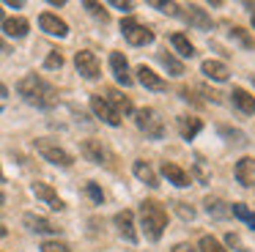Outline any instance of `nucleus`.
<instances>
[{
    "label": "nucleus",
    "mask_w": 255,
    "mask_h": 252,
    "mask_svg": "<svg viewBox=\"0 0 255 252\" xmlns=\"http://www.w3.org/2000/svg\"><path fill=\"white\" fill-rule=\"evenodd\" d=\"M17 91H19V96H22L28 104L41 107V110L55 107V102H58V91L44 80V77H39V74L22 77V80L17 82Z\"/></svg>",
    "instance_id": "f257e3e1"
},
{
    "label": "nucleus",
    "mask_w": 255,
    "mask_h": 252,
    "mask_svg": "<svg viewBox=\"0 0 255 252\" xmlns=\"http://www.w3.org/2000/svg\"><path fill=\"white\" fill-rule=\"evenodd\" d=\"M140 222H143L145 239L148 241H159L162 233L167 228V211L162 203L156 200H143L140 203Z\"/></svg>",
    "instance_id": "f03ea898"
},
{
    "label": "nucleus",
    "mask_w": 255,
    "mask_h": 252,
    "mask_svg": "<svg viewBox=\"0 0 255 252\" xmlns=\"http://www.w3.org/2000/svg\"><path fill=\"white\" fill-rule=\"evenodd\" d=\"M134 124H137V129L143 131L145 137H151V140H162L165 137V121L159 118V113L151 107H143L134 113Z\"/></svg>",
    "instance_id": "7ed1b4c3"
},
{
    "label": "nucleus",
    "mask_w": 255,
    "mask_h": 252,
    "mask_svg": "<svg viewBox=\"0 0 255 252\" xmlns=\"http://www.w3.org/2000/svg\"><path fill=\"white\" fill-rule=\"evenodd\" d=\"M121 33L132 47H145V44L154 41V30H148L145 25H140V22H134V19H124Z\"/></svg>",
    "instance_id": "20e7f679"
},
{
    "label": "nucleus",
    "mask_w": 255,
    "mask_h": 252,
    "mask_svg": "<svg viewBox=\"0 0 255 252\" xmlns=\"http://www.w3.org/2000/svg\"><path fill=\"white\" fill-rule=\"evenodd\" d=\"M36 151H39L47 162L58 164V167H72V164H74L72 153L63 151L61 145H55V142H50V140H36Z\"/></svg>",
    "instance_id": "39448f33"
},
{
    "label": "nucleus",
    "mask_w": 255,
    "mask_h": 252,
    "mask_svg": "<svg viewBox=\"0 0 255 252\" xmlns=\"http://www.w3.org/2000/svg\"><path fill=\"white\" fill-rule=\"evenodd\" d=\"M83 153H85V159H88V162H94V164L116 167V164H113V162H116V156H113L105 145H102V140H85L83 142Z\"/></svg>",
    "instance_id": "423d86ee"
},
{
    "label": "nucleus",
    "mask_w": 255,
    "mask_h": 252,
    "mask_svg": "<svg viewBox=\"0 0 255 252\" xmlns=\"http://www.w3.org/2000/svg\"><path fill=\"white\" fill-rule=\"evenodd\" d=\"M74 66H77V71L85 77V80H96V77L102 74L99 58H96L91 49H80V52L74 55Z\"/></svg>",
    "instance_id": "0eeeda50"
},
{
    "label": "nucleus",
    "mask_w": 255,
    "mask_h": 252,
    "mask_svg": "<svg viewBox=\"0 0 255 252\" xmlns=\"http://www.w3.org/2000/svg\"><path fill=\"white\" fill-rule=\"evenodd\" d=\"M178 16H181L184 22H189V25H195V27H200V30H209L211 27V16L206 14L200 5H178Z\"/></svg>",
    "instance_id": "6e6552de"
},
{
    "label": "nucleus",
    "mask_w": 255,
    "mask_h": 252,
    "mask_svg": "<svg viewBox=\"0 0 255 252\" xmlns=\"http://www.w3.org/2000/svg\"><path fill=\"white\" fill-rule=\"evenodd\" d=\"M91 110H94L96 118H102L105 124H110V126H118V124H121V115H118L116 110L110 107V102H107L105 96H91Z\"/></svg>",
    "instance_id": "1a4fd4ad"
},
{
    "label": "nucleus",
    "mask_w": 255,
    "mask_h": 252,
    "mask_svg": "<svg viewBox=\"0 0 255 252\" xmlns=\"http://www.w3.org/2000/svg\"><path fill=\"white\" fill-rule=\"evenodd\" d=\"M33 195L39 197V200H44L52 211H63V208H66V206H63V200L58 197V192L52 189L50 184H44V181H36V184H33Z\"/></svg>",
    "instance_id": "9d476101"
},
{
    "label": "nucleus",
    "mask_w": 255,
    "mask_h": 252,
    "mask_svg": "<svg viewBox=\"0 0 255 252\" xmlns=\"http://www.w3.org/2000/svg\"><path fill=\"white\" fill-rule=\"evenodd\" d=\"M233 175H236V181L242 186H255V159L253 156L239 159L236 167H233Z\"/></svg>",
    "instance_id": "9b49d317"
},
{
    "label": "nucleus",
    "mask_w": 255,
    "mask_h": 252,
    "mask_svg": "<svg viewBox=\"0 0 255 252\" xmlns=\"http://www.w3.org/2000/svg\"><path fill=\"white\" fill-rule=\"evenodd\" d=\"M39 25H41V30L44 33H50V36H58V38H63L69 33V27H66V22L61 19V16H55V14H41L39 16Z\"/></svg>",
    "instance_id": "f8f14e48"
},
{
    "label": "nucleus",
    "mask_w": 255,
    "mask_h": 252,
    "mask_svg": "<svg viewBox=\"0 0 255 252\" xmlns=\"http://www.w3.org/2000/svg\"><path fill=\"white\" fill-rule=\"evenodd\" d=\"M162 173H165V178L170 181V184H176V186H189L192 184V175H189L187 170H181L176 162H162Z\"/></svg>",
    "instance_id": "ddd939ff"
},
{
    "label": "nucleus",
    "mask_w": 255,
    "mask_h": 252,
    "mask_svg": "<svg viewBox=\"0 0 255 252\" xmlns=\"http://www.w3.org/2000/svg\"><path fill=\"white\" fill-rule=\"evenodd\" d=\"M110 69H113V77H116L121 85H132V74H129V63L121 52H113L110 55Z\"/></svg>",
    "instance_id": "4468645a"
},
{
    "label": "nucleus",
    "mask_w": 255,
    "mask_h": 252,
    "mask_svg": "<svg viewBox=\"0 0 255 252\" xmlns=\"http://www.w3.org/2000/svg\"><path fill=\"white\" fill-rule=\"evenodd\" d=\"M116 228H118V233H121L127 241H137V233H134V217H132V211H118V214H116Z\"/></svg>",
    "instance_id": "2eb2a0df"
},
{
    "label": "nucleus",
    "mask_w": 255,
    "mask_h": 252,
    "mask_svg": "<svg viewBox=\"0 0 255 252\" xmlns=\"http://www.w3.org/2000/svg\"><path fill=\"white\" fill-rule=\"evenodd\" d=\"M231 99H233V104H236L244 115H255V96L250 91H244V88H233Z\"/></svg>",
    "instance_id": "dca6fc26"
},
{
    "label": "nucleus",
    "mask_w": 255,
    "mask_h": 252,
    "mask_svg": "<svg viewBox=\"0 0 255 252\" xmlns=\"http://www.w3.org/2000/svg\"><path fill=\"white\" fill-rule=\"evenodd\" d=\"M137 80L143 82L148 91H165V88H167V82L162 80L156 71H151L148 66H137Z\"/></svg>",
    "instance_id": "f3484780"
},
{
    "label": "nucleus",
    "mask_w": 255,
    "mask_h": 252,
    "mask_svg": "<svg viewBox=\"0 0 255 252\" xmlns=\"http://www.w3.org/2000/svg\"><path fill=\"white\" fill-rule=\"evenodd\" d=\"M200 129H203V121L200 118H195V115H178V134L184 140H192Z\"/></svg>",
    "instance_id": "a211bd4d"
},
{
    "label": "nucleus",
    "mask_w": 255,
    "mask_h": 252,
    "mask_svg": "<svg viewBox=\"0 0 255 252\" xmlns=\"http://www.w3.org/2000/svg\"><path fill=\"white\" fill-rule=\"evenodd\" d=\"M200 69H203V74L209 77V80H214V82H225L228 74H231V71H228V66L222 63V60H206Z\"/></svg>",
    "instance_id": "6ab92c4d"
},
{
    "label": "nucleus",
    "mask_w": 255,
    "mask_h": 252,
    "mask_svg": "<svg viewBox=\"0 0 255 252\" xmlns=\"http://www.w3.org/2000/svg\"><path fill=\"white\" fill-rule=\"evenodd\" d=\"M203 206H206V214L214 217V219H228L231 217V206H228L225 200H220V197H206Z\"/></svg>",
    "instance_id": "aec40b11"
},
{
    "label": "nucleus",
    "mask_w": 255,
    "mask_h": 252,
    "mask_svg": "<svg viewBox=\"0 0 255 252\" xmlns=\"http://www.w3.org/2000/svg\"><path fill=\"white\" fill-rule=\"evenodd\" d=\"M132 170H134V175H137V178L143 181L145 186H151V189H156V186H159V178H156V173L151 170V164H148V162H143V159H137Z\"/></svg>",
    "instance_id": "412c9836"
},
{
    "label": "nucleus",
    "mask_w": 255,
    "mask_h": 252,
    "mask_svg": "<svg viewBox=\"0 0 255 252\" xmlns=\"http://www.w3.org/2000/svg\"><path fill=\"white\" fill-rule=\"evenodd\" d=\"M3 30H6V36L22 38L25 33L30 30V25H28V19H25V16H11V19H3Z\"/></svg>",
    "instance_id": "4be33fe9"
},
{
    "label": "nucleus",
    "mask_w": 255,
    "mask_h": 252,
    "mask_svg": "<svg viewBox=\"0 0 255 252\" xmlns=\"http://www.w3.org/2000/svg\"><path fill=\"white\" fill-rule=\"evenodd\" d=\"M25 225H28L33 233H58V228L44 217H36V214H25Z\"/></svg>",
    "instance_id": "5701e85b"
},
{
    "label": "nucleus",
    "mask_w": 255,
    "mask_h": 252,
    "mask_svg": "<svg viewBox=\"0 0 255 252\" xmlns=\"http://www.w3.org/2000/svg\"><path fill=\"white\" fill-rule=\"evenodd\" d=\"M107 102H110V107L116 110L118 115H129V113H134V107H132V102H129L124 93H118V91H107Z\"/></svg>",
    "instance_id": "b1692460"
},
{
    "label": "nucleus",
    "mask_w": 255,
    "mask_h": 252,
    "mask_svg": "<svg viewBox=\"0 0 255 252\" xmlns=\"http://www.w3.org/2000/svg\"><path fill=\"white\" fill-rule=\"evenodd\" d=\"M170 41H173V47L178 49V55H184V58H192V55H195V44L189 41L187 36H181V33H176V36H173Z\"/></svg>",
    "instance_id": "393cba45"
},
{
    "label": "nucleus",
    "mask_w": 255,
    "mask_h": 252,
    "mask_svg": "<svg viewBox=\"0 0 255 252\" xmlns=\"http://www.w3.org/2000/svg\"><path fill=\"white\" fill-rule=\"evenodd\" d=\"M231 214H233V217H239L242 222H247L250 228L255 230V211H250L244 203H233V206H231Z\"/></svg>",
    "instance_id": "a878e982"
},
{
    "label": "nucleus",
    "mask_w": 255,
    "mask_h": 252,
    "mask_svg": "<svg viewBox=\"0 0 255 252\" xmlns=\"http://www.w3.org/2000/svg\"><path fill=\"white\" fill-rule=\"evenodd\" d=\"M159 63H162V66H165V69H167V71H170V74H173V77H181V74H184V66H181V63H178V60H176V58H173V55H170V52H159Z\"/></svg>",
    "instance_id": "bb28decb"
},
{
    "label": "nucleus",
    "mask_w": 255,
    "mask_h": 252,
    "mask_svg": "<svg viewBox=\"0 0 255 252\" xmlns=\"http://www.w3.org/2000/svg\"><path fill=\"white\" fill-rule=\"evenodd\" d=\"M198 247H200V252H225V250H222V244L214 239V236H203Z\"/></svg>",
    "instance_id": "cd10ccee"
},
{
    "label": "nucleus",
    "mask_w": 255,
    "mask_h": 252,
    "mask_svg": "<svg viewBox=\"0 0 255 252\" xmlns=\"http://www.w3.org/2000/svg\"><path fill=\"white\" fill-rule=\"evenodd\" d=\"M231 36L236 38V41L242 44V47H247V49L253 47V38L247 36V30H244V27H231Z\"/></svg>",
    "instance_id": "c85d7f7f"
},
{
    "label": "nucleus",
    "mask_w": 255,
    "mask_h": 252,
    "mask_svg": "<svg viewBox=\"0 0 255 252\" xmlns=\"http://www.w3.org/2000/svg\"><path fill=\"white\" fill-rule=\"evenodd\" d=\"M44 66H47V69H61V66H63V55L58 52V49H50V55L44 58Z\"/></svg>",
    "instance_id": "c756f323"
},
{
    "label": "nucleus",
    "mask_w": 255,
    "mask_h": 252,
    "mask_svg": "<svg viewBox=\"0 0 255 252\" xmlns=\"http://www.w3.org/2000/svg\"><path fill=\"white\" fill-rule=\"evenodd\" d=\"M220 134H225L228 140H231V142H236V145H244V142H247V137H244L242 131H236V129H228V126H222V129H220Z\"/></svg>",
    "instance_id": "7c9ffc66"
},
{
    "label": "nucleus",
    "mask_w": 255,
    "mask_h": 252,
    "mask_svg": "<svg viewBox=\"0 0 255 252\" xmlns=\"http://www.w3.org/2000/svg\"><path fill=\"white\" fill-rule=\"evenodd\" d=\"M225 241H228V244H231V247H233V250H239V252H253V250H250V247H247V244H244V241H242V239H239V236H236V233H228V236H225Z\"/></svg>",
    "instance_id": "2f4dec72"
},
{
    "label": "nucleus",
    "mask_w": 255,
    "mask_h": 252,
    "mask_svg": "<svg viewBox=\"0 0 255 252\" xmlns=\"http://www.w3.org/2000/svg\"><path fill=\"white\" fill-rule=\"evenodd\" d=\"M41 252H72L63 241H44L41 244Z\"/></svg>",
    "instance_id": "473e14b6"
},
{
    "label": "nucleus",
    "mask_w": 255,
    "mask_h": 252,
    "mask_svg": "<svg viewBox=\"0 0 255 252\" xmlns=\"http://www.w3.org/2000/svg\"><path fill=\"white\" fill-rule=\"evenodd\" d=\"M85 8H88V14H94L96 19L107 22V11L102 8V3H91V0H88V3H85Z\"/></svg>",
    "instance_id": "72a5a7b5"
},
{
    "label": "nucleus",
    "mask_w": 255,
    "mask_h": 252,
    "mask_svg": "<svg viewBox=\"0 0 255 252\" xmlns=\"http://www.w3.org/2000/svg\"><path fill=\"white\" fill-rule=\"evenodd\" d=\"M85 192L91 195V200H94V203H102V200H105V195H102V189L94 184V181H88V184H85Z\"/></svg>",
    "instance_id": "f704fd0d"
},
{
    "label": "nucleus",
    "mask_w": 255,
    "mask_h": 252,
    "mask_svg": "<svg viewBox=\"0 0 255 252\" xmlns=\"http://www.w3.org/2000/svg\"><path fill=\"white\" fill-rule=\"evenodd\" d=\"M176 211L181 219H195V208L189 206V203H176Z\"/></svg>",
    "instance_id": "c9c22d12"
},
{
    "label": "nucleus",
    "mask_w": 255,
    "mask_h": 252,
    "mask_svg": "<svg viewBox=\"0 0 255 252\" xmlns=\"http://www.w3.org/2000/svg\"><path fill=\"white\" fill-rule=\"evenodd\" d=\"M151 5H154V8H159L162 14H178V5L176 3H156V0H154Z\"/></svg>",
    "instance_id": "e433bc0d"
},
{
    "label": "nucleus",
    "mask_w": 255,
    "mask_h": 252,
    "mask_svg": "<svg viewBox=\"0 0 255 252\" xmlns=\"http://www.w3.org/2000/svg\"><path fill=\"white\" fill-rule=\"evenodd\" d=\"M195 170H198V175H200V181H209V173H206V167H203V159H198V162H195Z\"/></svg>",
    "instance_id": "4c0bfd02"
},
{
    "label": "nucleus",
    "mask_w": 255,
    "mask_h": 252,
    "mask_svg": "<svg viewBox=\"0 0 255 252\" xmlns=\"http://www.w3.org/2000/svg\"><path fill=\"white\" fill-rule=\"evenodd\" d=\"M173 252H200V250H195L192 244H187V241H181V244H176V247H173Z\"/></svg>",
    "instance_id": "58836bf2"
},
{
    "label": "nucleus",
    "mask_w": 255,
    "mask_h": 252,
    "mask_svg": "<svg viewBox=\"0 0 255 252\" xmlns=\"http://www.w3.org/2000/svg\"><path fill=\"white\" fill-rule=\"evenodd\" d=\"M113 8H118V11H132V3H121V0H113Z\"/></svg>",
    "instance_id": "ea45409f"
},
{
    "label": "nucleus",
    "mask_w": 255,
    "mask_h": 252,
    "mask_svg": "<svg viewBox=\"0 0 255 252\" xmlns=\"http://www.w3.org/2000/svg\"><path fill=\"white\" fill-rule=\"evenodd\" d=\"M8 96V91H6V85H3V82H0V102H3V99Z\"/></svg>",
    "instance_id": "a19ab883"
},
{
    "label": "nucleus",
    "mask_w": 255,
    "mask_h": 252,
    "mask_svg": "<svg viewBox=\"0 0 255 252\" xmlns=\"http://www.w3.org/2000/svg\"><path fill=\"white\" fill-rule=\"evenodd\" d=\"M0 52H8V47H6V44H3V41H0Z\"/></svg>",
    "instance_id": "79ce46f5"
},
{
    "label": "nucleus",
    "mask_w": 255,
    "mask_h": 252,
    "mask_svg": "<svg viewBox=\"0 0 255 252\" xmlns=\"http://www.w3.org/2000/svg\"><path fill=\"white\" fill-rule=\"evenodd\" d=\"M3 236H6V228H3V225H0V239H3Z\"/></svg>",
    "instance_id": "37998d69"
},
{
    "label": "nucleus",
    "mask_w": 255,
    "mask_h": 252,
    "mask_svg": "<svg viewBox=\"0 0 255 252\" xmlns=\"http://www.w3.org/2000/svg\"><path fill=\"white\" fill-rule=\"evenodd\" d=\"M0 25H3V8H0Z\"/></svg>",
    "instance_id": "c03bdc74"
},
{
    "label": "nucleus",
    "mask_w": 255,
    "mask_h": 252,
    "mask_svg": "<svg viewBox=\"0 0 255 252\" xmlns=\"http://www.w3.org/2000/svg\"><path fill=\"white\" fill-rule=\"evenodd\" d=\"M0 181H3V170H0Z\"/></svg>",
    "instance_id": "a18cd8bd"
},
{
    "label": "nucleus",
    "mask_w": 255,
    "mask_h": 252,
    "mask_svg": "<svg viewBox=\"0 0 255 252\" xmlns=\"http://www.w3.org/2000/svg\"><path fill=\"white\" fill-rule=\"evenodd\" d=\"M0 203H3V192H0Z\"/></svg>",
    "instance_id": "49530a36"
},
{
    "label": "nucleus",
    "mask_w": 255,
    "mask_h": 252,
    "mask_svg": "<svg viewBox=\"0 0 255 252\" xmlns=\"http://www.w3.org/2000/svg\"><path fill=\"white\" fill-rule=\"evenodd\" d=\"M253 25H255V14H253Z\"/></svg>",
    "instance_id": "de8ad7c7"
},
{
    "label": "nucleus",
    "mask_w": 255,
    "mask_h": 252,
    "mask_svg": "<svg viewBox=\"0 0 255 252\" xmlns=\"http://www.w3.org/2000/svg\"><path fill=\"white\" fill-rule=\"evenodd\" d=\"M253 80H255V74H253Z\"/></svg>",
    "instance_id": "09e8293b"
}]
</instances>
